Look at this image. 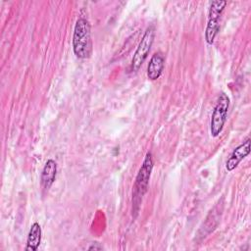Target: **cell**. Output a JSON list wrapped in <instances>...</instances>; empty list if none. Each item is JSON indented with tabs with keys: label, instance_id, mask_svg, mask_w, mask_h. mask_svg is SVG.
<instances>
[{
	"label": "cell",
	"instance_id": "cell-9",
	"mask_svg": "<svg viewBox=\"0 0 251 251\" xmlns=\"http://www.w3.org/2000/svg\"><path fill=\"white\" fill-rule=\"evenodd\" d=\"M41 226L38 223H33L29 228L26 239V251H36L41 242Z\"/></svg>",
	"mask_w": 251,
	"mask_h": 251
},
{
	"label": "cell",
	"instance_id": "cell-10",
	"mask_svg": "<svg viewBox=\"0 0 251 251\" xmlns=\"http://www.w3.org/2000/svg\"><path fill=\"white\" fill-rule=\"evenodd\" d=\"M103 249V246L100 245V243H93L92 245H90L88 247V250H102Z\"/></svg>",
	"mask_w": 251,
	"mask_h": 251
},
{
	"label": "cell",
	"instance_id": "cell-3",
	"mask_svg": "<svg viewBox=\"0 0 251 251\" xmlns=\"http://www.w3.org/2000/svg\"><path fill=\"white\" fill-rule=\"evenodd\" d=\"M228 108H229V98L226 93L222 92L213 110L211 121H210V133L213 137H217L222 132L226 121Z\"/></svg>",
	"mask_w": 251,
	"mask_h": 251
},
{
	"label": "cell",
	"instance_id": "cell-8",
	"mask_svg": "<svg viewBox=\"0 0 251 251\" xmlns=\"http://www.w3.org/2000/svg\"><path fill=\"white\" fill-rule=\"evenodd\" d=\"M165 66V59L161 53H155L147 66V77L150 80H156L162 75Z\"/></svg>",
	"mask_w": 251,
	"mask_h": 251
},
{
	"label": "cell",
	"instance_id": "cell-6",
	"mask_svg": "<svg viewBox=\"0 0 251 251\" xmlns=\"http://www.w3.org/2000/svg\"><path fill=\"white\" fill-rule=\"evenodd\" d=\"M250 143H251V140L250 138H247L245 141H243V143H241L240 145H238L233 151L232 153L230 154L229 158L226 160V169L228 171V172H231L233 171L237 166L238 164L245 158L249 155L250 153Z\"/></svg>",
	"mask_w": 251,
	"mask_h": 251
},
{
	"label": "cell",
	"instance_id": "cell-4",
	"mask_svg": "<svg viewBox=\"0 0 251 251\" xmlns=\"http://www.w3.org/2000/svg\"><path fill=\"white\" fill-rule=\"evenodd\" d=\"M226 5V1H223V0L213 1L210 5L208 23L205 30V40L208 44H213L219 32V29H220L219 20L221 18V15Z\"/></svg>",
	"mask_w": 251,
	"mask_h": 251
},
{
	"label": "cell",
	"instance_id": "cell-1",
	"mask_svg": "<svg viewBox=\"0 0 251 251\" xmlns=\"http://www.w3.org/2000/svg\"><path fill=\"white\" fill-rule=\"evenodd\" d=\"M73 50L79 59H87L91 55L92 41L90 25L86 19L79 18L75 25L73 34Z\"/></svg>",
	"mask_w": 251,
	"mask_h": 251
},
{
	"label": "cell",
	"instance_id": "cell-2",
	"mask_svg": "<svg viewBox=\"0 0 251 251\" xmlns=\"http://www.w3.org/2000/svg\"><path fill=\"white\" fill-rule=\"evenodd\" d=\"M153 170V160L152 154L150 152L146 153L144 161L138 171V174L135 178V182L133 185V194H132V211L137 213L139 209V205L142 201V198L145 192L148 189L149 179L151 176V173Z\"/></svg>",
	"mask_w": 251,
	"mask_h": 251
},
{
	"label": "cell",
	"instance_id": "cell-7",
	"mask_svg": "<svg viewBox=\"0 0 251 251\" xmlns=\"http://www.w3.org/2000/svg\"><path fill=\"white\" fill-rule=\"evenodd\" d=\"M56 175H57V164H56V162L52 159L47 160V162L45 163V165L42 169L41 176H40L41 186L45 190H48L51 187V185L55 181Z\"/></svg>",
	"mask_w": 251,
	"mask_h": 251
},
{
	"label": "cell",
	"instance_id": "cell-5",
	"mask_svg": "<svg viewBox=\"0 0 251 251\" xmlns=\"http://www.w3.org/2000/svg\"><path fill=\"white\" fill-rule=\"evenodd\" d=\"M154 37H155V29L151 25L146 28L134 54L131 60V65H130V70L132 72H136L139 70L141 65L144 63L145 59L147 58L151 47L154 42Z\"/></svg>",
	"mask_w": 251,
	"mask_h": 251
}]
</instances>
